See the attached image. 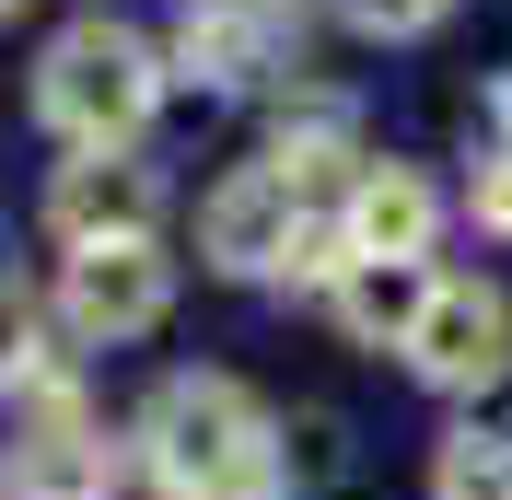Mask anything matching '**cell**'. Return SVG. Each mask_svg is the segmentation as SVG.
Wrapping results in <instances>:
<instances>
[{
  "mask_svg": "<svg viewBox=\"0 0 512 500\" xmlns=\"http://www.w3.org/2000/svg\"><path fill=\"white\" fill-rule=\"evenodd\" d=\"M454 0H338V24H361V35H431Z\"/></svg>",
  "mask_w": 512,
  "mask_h": 500,
  "instance_id": "12",
  "label": "cell"
},
{
  "mask_svg": "<svg viewBox=\"0 0 512 500\" xmlns=\"http://www.w3.org/2000/svg\"><path fill=\"white\" fill-rule=\"evenodd\" d=\"M268 500H280V489H268Z\"/></svg>",
  "mask_w": 512,
  "mask_h": 500,
  "instance_id": "16",
  "label": "cell"
},
{
  "mask_svg": "<svg viewBox=\"0 0 512 500\" xmlns=\"http://www.w3.org/2000/svg\"><path fill=\"white\" fill-rule=\"evenodd\" d=\"M478 221H489V233H512V152L478 163Z\"/></svg>",
  "mask_w": 512,
  "mask_h": 500,
  "instance_id": "14",
  "label": "cell"
},
{
  "mask_svg": "<svg viewBox=\"0 0 512 500\" xmlns=\"http://www.w3.org/2000/svg\"><path fill=\"white\" fill-rule=\"evenodd\" d=\"M12 12H24V0H0V24H12Z\"/></svg>",
  "mask_w": 512,
  "mask_h": 500,
  "instance_id": "15",
  "label": "cell"
},
{
  "mask_svg": "<svg viewBox=\"0 0 512 500\" xmlns=\"http://www.w3.org/2000/svg\"><path fill=\"white\" fill-rule=\"evenodd\" d=\"M117 489V454L82 407H47V431L12 454V500H105Z\"/></svg>",
  "mask_w": 512,
  "mask_h": 500,
  "instance_id": "9",
  "label": "cell"
},
{
  "mask_svg": "<svg viewBox=\"0 0 512 500\" xmlns=\"http://www.w3.org/2000/svg\"><path fill=\"white\" fill-rule=\"evenodd\" d=\"M24 373H35V303L0 280V384H24Z\"/></svg>",
  "mask_w": 512,
  "mask_h": 500,
  "instance_id": "13",
  "label": "cell"
},
{
  "mask_svg": "<svg viewBox=\"0 0 512 500\" xmlns=\"http://www.w3.org/2000/svg\"><path fill=\"white\" fill-rule=\"evenodd\" d=\"M419 303H431V280H419L408 256H350V268H338V326H350V338H396L408 349Z\"/></svg>",
  "mask_w": 512,
  "mask_h": 500,
  "instance_id": "10",
  "label": "cell"
},
{
  "mask_svg": "<svg viewBox=\"0 0 512 500\" xmlns=\"http://www.w3.org/2000/svg\"><path fill=\"white\" fill-rule=\"evenodd\" d=\"M291 47H303V0H187V24H175V59H187V82H210V94L280 70Z\"/></svg>",
  "mask_w": 512,
  "mask_h": 500,
  "instance_id": "5",
  "label": "cell"
},
{
  "mask_svg": "<svg viewBox=\"0 0 512 500\" xmlns=\"http://www.w3.org/2000/svg\"><path fill=\"white\" fill-rule=\"evenodd\" d=\"M152 210H163V187H152V163H128V152H82L47 187V221H59L70 245H140Z\"/></svg>",
  "mask_w": 512,
  "mask_h": 500,
  "instance_id": "7",
  "label": "cell"
},
{
  "mask_svg": "<svg viewBox=\"0 0 512 500\" xmlns=\"http://www.w3.org/2000/svg\"><path fill=\"white\" fill-rule=\"evenodd\" d=\"M59 303H70V326L82 338H152L163 326V303H175V268L152 256V233L140 245H70V280H59Z\"/></svg>",
  "mask_w": 512,
  "mask_h": 500,
  "instance_id": "6",
  "label": "cell"
},
{
  "mask_svg": "<svg viewBox=\"0 0 512 500\" xmlns=\"http://www.w3.org/2000/svg\"><path fill=\"white\" fill-rule=\"evenodd\" d=\"M35 105H47V128H59V140H82V152H128V140L152 128V105H163L152 35H128V24H105V12H82L70 35H47Z\"/></svg>",
  "mask_w": 512,
  "mask_h": 500,
  "instance_id": "2",
  "label": "cell"
},
{
  "mask_svg": "<svg viewBox=\"0 0 512 500\" xmlns=\"http://www.w3.org/2000/svg\"><path fill=\"white\" fill-rule=\"evenodd\" d=\"M350 256H431V233H443V198H431V175L419 163H361V187H350Z\"/></svg>",
  "mask_w": 512,
  "mask_h": 500,
  "instance_id": "8",
  "label": "cell"
},
{
  "mask_svg": "<svg viewBox=\"0 0 512 500\" xmlns=\"http://www.w3.org/2000/svg\"><path fill=\"white\" fill-rule=\"evenodd\" d=\"M291 233H303V187H291L280 163H245V175H222V187L198 198V256L233 268V280L291 268Z\"/></svg>",
  "mask_w": 512,
  "mask_h": 500,
  "instance_id": "4",
  "label": "cell"
},
{
  "mask_svg": "<svg viewBox=\"0 0 512 500\" xmlns=\"http://www.w3.org/2000/svg\"><path fill=\"white\" fill-rule=\"evenodd\" d=\"M408 361H419V384H443V396L501 384L512 373V303L489 280H431V303H419V326H408Z\"/></svg>",
  "mask_w": 512,
  "mask_h": 500,
  "instance_id": "3",
  "label": "cell"
},
{
  "mask_svg": "<svg viewBox=\"0 0 512 500\" xmlns=\"http://www.w3.org/2000/svg\"><path fill=\"white\" fill-rule=\"evenodd\" d=\"M431 500H512V442H443V466H431Z\"/></svg>",
  "mask_w": 512,
  "mask_h": 500,
  "instance_id": "11",
  "label": "cell"
},
{
  "mask_svg": "<svg viewBox=\"0 0 512 500\" xmlns=\"http://www.w3.org/2000/svg\"><path fill=\"white\" fill-rule=\"evenodd\" d=\"M140 454H152L163 500H268L280 489V454H268V407L233 373H175L140 419Z\"/></svg>",
  "mask_w": 512,
  "mask_h": 500,
  "instance_id": "1",
  "label": "cell"
}]
</instances>
